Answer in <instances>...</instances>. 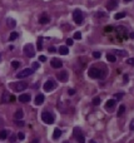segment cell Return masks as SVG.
<instances>
[{
  "label": "cell",
  "mask_w": 134,
  "mask_h": 143,
  "mask_svg": "<svg viewBox=\"0 0 134 143\" xmlns=\"http://www.w3.org/2000/svg\"><path fill=\"white\" fill-rule=\"evenodd\" d=\"M41 119H43V122L44 123H47V124H51V123H54V114L53 113H50V112H47V110H44L41 113Z\"/></svg>",
  "instance_id": "1"
},
{
  "label": "cell",
  "mask_w": 134,
  "mask_h": 143,
  "mask_svg": "<svg viewBox=\"0 0 134 143\" xmlns=\"http://www.w3.org/2000/svg\"><path fill=\"white\" fill-rule=\"evenodd\" d=\"M73 19H74V21H75L78 25H80L81 23H83V20H84V17H83V13H81V10H79V9L74 10V13H73Z\"/></svg>",
  "instance_id": "2"
},
{
  "label": "cell",
  "mask_w": 134,
  "mask_h": 143,
  "mask_svg": "<svg viewBox=\"0 0 134 143\" xmlns=\"http://www.w3.org/2000/svg\"><path fill=\"white\" fill-rule=\"evenodd\" d=\"M24 54L29 58H33L35 55V50H34V45L33 44H25V47H24Z\"/></svg>",
  "instance_id": "3"
},
{
  "label": "cell",
  "mask_w": 134,
  "mask_h": 143,
  "mask_svg": "<svg viewBox=\"0 0 134 143\" xmlns=\"http://www.w3.org/2000/svg\"><path fill=\"white\" fill-rule=\"evenodd\" d=\"M33 73H34V70L32 69V68H25V69H23L21 72L16 73V78L23 79V78H26V77H29V75H32Z\"/></svg>",
  "instance_id": "4"
},
{
  "label": "cell",
  "mask_w": 134,
  "mask_h": 143,
  "mask_svg": "<svg viewBox=\"0 0 134 143\" xmlns=\"http://www.w3.org/2000/svg\"><path fill=\"white\" fill-rule=\"evenodd\" d=\"M88 74H89V77L93 78V79H96V78L102 77L100 70H99V69H96V68H90V69H89V72H88Z\"/></svg>",
  "instance_id": "5"
},
{
  "label": "cell",
  "mask_w": 134,
  "mask_h": 143,
  "mask_svg": "<svg viewBox=\"0 0 134 143\" xmlns=\"http://www.w3.org/2000/svg\"><path fill=\"white\" fill-rule=\"evenodd\" d=\"M28 83L26 82H18L15 85H14V89L16 90V92H23V90H25L28 88Z\"/></svg>",
  "instance_id": "6"
},
{
  "label": "cell",
  "mask_w": 134,
  "mask_h": 143,
  "mask_svg": "<svg viewBox=\"0 0 134 143\" xmlns=\"http://www.w3.org/2000/svg\"><path fill=\"white\" fill-rule=\"evenodd\" d=\"M44 90L45 92H50V90H53L55 88V82L53 79H49L48 82H45V84H44Z\"/></svg>",
  "instance_id": "7"
},
{
  "label": "cell",
  "mask_w": 134,
  "mask_h": 143,
  "mask_svg": "<svg viewBox=\"0 0 134 143\" xmlns=\"http://www.w3.org/2000/svg\"><path fill=\"white\" fill-rule=\"evenodd\" d=\"M50 64H51V67H53V68H55V69H59V68H62V67H63L62 60H60V59H58V58H53V59H51Z\"/></svg>",
  "instance_id": "8"
},
{
  "label": "cell",
  "mask_w": 134,
  "mask_h": 143,
  "mask_svg": "<svg viewBox=\"0 0 134 143\" xmlns=\"http://www.w3.org/2000/svg\"><path fill=\"white\" fill-rule=\"evenodd\" d=\"M58 79L59 82H66L68 80V72L66 70H62L58 73Z\"/></svg>",
  "instance_id": "9"
},
{
  "label": "cell",
  "mask_w": 134,
  "mask_h": 143,
  "mask_svg": "<svg viewBox=\"0 0 134 143\" xmlns=\"http://www.w3.org/2000/svg\"><path fill=\"white\" fill-rule=\"evenodd\" d=\"M118 3H119V0H109V3L107 5V9L108 10H114L118 6Z\"/></svg>",
  "instance_id": "10"
},
{
  "label": "cell",
  "mask_w": 134,
  "mask_h": 143,
  "mask_svg": "<svg viewBox=\"0 0 134 143\" xmlns=\"http://www.w3.org/2000/svg\"><path fill=\"white\" fill-rule=\"evenodd\" d=\"M18 99L21 103H28V102H30V94H20Z\"/></svg>",
  "instance_id": "11"
},
{
  "label": "cell",
  "mask_w": 134,
  "mask_h": 143,
  "mask_svg": "<svg viewBox=\"0 0 134 143\" xmlns=\"http://www.w3.org/2000/svg\"><path fill=\"white\" fill-rule=\"evenodd\" d=\"M10 93L9 92H4L3 93V95H1V103L3 104H5V103H9V101H10Z\"/></svg>",
  "instance_id": "12"
},
{
  "label": "cell",
  "mask_w": 134,
  "mask_h": 143,
  "mask_svg": "<svg viewBox=\"0 0 134 143\" xmlns=\"http://www.w3.org/2000/svg\"><path fill=\"white\" fill-rule=\"evenodd\" d=\"M44 99H45V98H44V94H38L35 97V104L36 105H41L44 103Z\"/></svg>",
  "instance_id": "13"
},
{
  "label": "cell",
  "mask_w": 134,
  "mask_h": 143,
  "mask_svg": "<svg viewBox=\"0 0 134 143\" xmlns=\"http://www.w3.org/2000/svg\"><path fill=\"white\" fill-rule=\"evenodd\" d=\"M49 21H50V18L48 17L47 14H43L41 17L39 18V23H40V24H48Z\"/></svg>",
  "instance_id": "14"
},
{
  "label": "cell",
  "mask_w": 134,
  "mask_h": 143,
  "mask_svg": "<svg viewBox=\"0 0 134 143\" xmlns=\"http://www.w3.org/2000/svg\"><path fill=\"white\" fill-rule=\"evenodd\" d=\"M8 135H9V131H6V129L0 131V139L1 141H5L6 138H8Z\"/></svg>",
  "instance_id": "15"
},
{
  "label": "cell",
  "mask_w": 134,
  "mask_h": 143,
  "mask_svg": "<svg viewBox=\"0 0 134 143\" xmlns=\"http://www.w3.org/2000/svg\"><path fill=\"white\" fill-rule=\"evenodd\" d=\"M114 105H115V99H109L107 102V104H105V108L107 109H110V108H113Z\"/></svg>",
  "instance_id": "16"
},
{
  "label": "cell",
  "mask_w": 134,
  "mask_h": 143,
  "mask_svg": "<svg viewBox=\"0 0 134 143\" xmlns=\"http://www.w3.org/2000/svg\"><path fill=\"white\" fill-rule=\"evenodd\" d=\"M60 135H62V131L59 129V128H55V129H54V133H53V138H54V139H58Z\"/></svg>",
  "instance_id": "17"
},
{
  "label": "cell",
  "mask_w": 134,
  "mask_h": 143,
  "mask_svg": "<svg viewBox=\"0 0 134 143\" xmlns=\"http://www.w3.org/2000/svg\"><path fill=\"white\" fill-rule=\"evenodd\" d=\"M23 116H24V112L21 110V109H18V110L15 112V116H14V117H15V119L18 120V119H21V118H23Z\"/></svg>",
  "instance_id": "18"
},
{
  "label": "cell",
  "mask_w": 134,
  "mask_h": 143,
  "mask_svg": "<svg viewBox=\"0 0 134 143\" xmlns=\"http://www.w3.org/2000/svg\"><path fill=\"white\" fill-rule=\"evenodd\" d=\"M59 53H60L62 55H66L69 53V49L66 47H59Z\"/></svg>",
  "instance_id": "19"
},
{
  "label": "cell",
  "mask_w": 134,
  "mask_h": 143,
  "mask_svg": "<svg viewBox=\"0 0 134 143\" xmlns=\"http://www.w3.org/2000/svg\"><path fill=\"white\" fill-rule=\"evenodd\" d=\"M107 60H108V62H110V63H115V62H117V58H115L114 54H109V53H108Z\"/></svg>",
  "instance_id": "20"
},
{
  "label": "cell",
  "mask_w": 134,
  "mask_h": 143,
  "mask_svg": "<svg viewBox=\"0 0 134 143\" xmlns=\"http://www.w3.org/2000/svg\"><path fill=\"white\" fill-rule=\"evenodd\" d=\"M124 112H125V105H120L118 109V117H122L124 114Z\"/></svg>",
  "instance_id": "21"
},
{
  "label": "cell",
  "mask_w": 134,
  "mask_h": 143,
  "mask_svg": "<svg viewBox=\"0 0 134 143\" xmlns=\"http://www.w3.org/2000/svg\"><path fill=\"white\" fill-rule=\"evenodd\" d=\"M18 36H19V34H18L16 32H11V34H10V36H9V40L13 42V40H15Z\"/></svg>",
  "instance_id": "22"
},
{
  "label": "cell",
  "mask_w": 134,
  "mask_h": 143,
  "mask_svg": "<svg viewBox=\"0 0 134 143\" xmlns=\"http://www.w3.org/2000/svg\"><path fill=\"white\" fill-rule=\"evenodd\" d=\"M15 25H16V21L15 20H14V19H8V26L15 28Z\"/></svg>",
  "instance_id": "23"
},
{
  "label": "cell",
  "mask_w": 134,
  "mask_h": 143,
  "mask_svg": "<svg viewBox=\"0 0 134 143\" xmlns=\"http://www.w3.org/2000/svg\"><path fill=\"white\" fill-rule=\"evenodd\" d=\"M75 138H77L78 143H84V142H85V139H84V135L81 134V133H80V134H78V135H77Z\"/></svg>",
  "instance_id": "24"
},
{
  "label": "cell",
  "mask_w": 134,
  "mask_h": 143,
  "mask_svg": "<svg viewBox=\"0 0 134 143\" xmlns=\"http://www.w3.org/2000/svg\"><path fill=\"white\" fill-rule=\"evenodd\" d=\"M19 65H20V62H19V60H13V62H11V67L14 68V69L19 68Z\"/></svg>",
  "instance_id": "25"
},
{
  "label": "cell",
  "mask_w": 134,
  "mask_h": 143,
  "mask_svg": "<svg viewBox=\"0 0 134 143\" xmlns=\"http://www.w3.org/2000/svg\"><path fill=\"white\" fill-rule=\"evenodd\" d=\"M124 17H125V13H117L114 18H115L117 20H119V19H123Z\"/></svg>",
  "instance_id": "26"
},
{
  "label": "cell",
  "mask_w": 134,
  "mask_h": 143,
  "mask_svg": "<svg viewBox=\"0 0 134 143\" xmlns=\"http://www.w3.org/2000/svg\"><path fill=\"white\" fill-rule=\"evenodd\" d=\"M114 53H115V54H118V55H122V57H125L126 55V51L125 50H114Z\"/></svg>",
  "instance_id": "27"
},
{
  "label": "cell",
  "mask_w": 134,
  "mask_h": 143,
  "mask_svg": "<svg viewBox=\"0 0 134 143\" xmlns=\"http://www.w3.org/2000/svg\"><path fill=\"white\" fill-rule=\"evenodd\" d=\"M93 104L94 105H99L100 104V98L99 97H95L94 99H93Z\"/></svg>",
  "instance_id": "28"
},
{
  "label": "cell",
  "mask_w": 134,
  "mask_h": 143,
  "mask_svg": "<svg viewBox=\"0 0 134 143\" xmlns=\"http://www.w3.org/2000/svg\"><path fill=\"white\" fill-rule=\"evenodd\" d=\"M104 17H107V14H105V13H102V11H99V13L95 14V18H104Z\"/></svg>",
  "instance_id": "29"
},
{
  "label": "cell",
  "mask_w": 134,
  "mask_h": 143,
  "mask_svg": "<svg viewBox=\"0 0 134 143\" xmlns=\"http://www.w3.org/2000/svg\"><path fill=\"white\" fill-rule=\"evenodd\" d=\"M93 57H94L95 59H99V58L102 57V53H100V51H94V53H93Z\"/></svg>",
  "instance_id": "30"
},
{
  "label": "cell",
  "mask_w": 134,
  "mask_h": 143,
  "mask_svg": "<svg viewBox=\"0 0 134 143\" xmlns=\"http://www.w3.org/2000/svg\"><path fill=\"white\" fill-rule=\"evenodd\" d=\"M43 48V38H39V40H38V49L40 50Z\"/></svg>",
  "instance_id": "31"
},
{
  "label": "cell",
  "mask_w": 134,
  "mask_h": 143,
  "mask_svg": "<svg viewBox=\"0 0 134 143\" xmlns=\"http://www.w3.org/2000/svg\"><path fill=\"white\" fill-rule=\"evenodd\" d=\"M74 39H81V33L80 32L74 33Z\"/></svg>",
  "instance_id": "32"
},
{
  "label": "cell",
  "mask_w": 134,
  "mask_h": 143,
  "mask_svg": "<svg viewBox=\"0 0 134 143\" xmlns=\"http://www.w3.org/2000/svg\"><path fill=\"white\" fill-rule=\"evenodd\" d=\"M38 68H39V63H38V62H34V63H33V68H32V69L35 70V69H38Z\"/></svg>",
  "instance_id": "33"
},
{
  "label": "cell",
  "mask_w": 134,
  "mask_h": 143,
  "mask_svg": "<svg viewBox=\"0 0 134 143\" xmlns=\"http://www.w3.org/2000/svg\"><path fill=\"white\" fill-rule=\"evenodd\" d=\"M123 95H124V93H117L114 97L117 98V99H122V98H123Z\"/></svg>",
  "instance_id": "34"
},
{
  "label": "cell",
  "mask_w": 134,
  "mask_h": 143,
  "mask_svg": "<svg viewBox=\"0 0 134 143\" xmlns=\"http://www.w3.org/2000/svg\"><path fill=\"white\" fill-rule=\"evenodd\" d=\"M78 134H80V129L79 128H74V137H77Z\"/></svg>",
  "instance_id": "35"
},
{
  "label": "cell",
  "mask_w": 134,
  "mask_h": 143,
  "mask_svg": "<svg viewBox=\"0 0 134 143\" xmlns=\"http://www.w3.org/2000/svg\"><path fill=\"white\" fill-rule=\"evenodd\" d=\"M126 63H128L129 65H134V58H129L128 60H126Z\"/></svg>",
  "instance_id": "36"
},
{
  "label": "cell",
  "mask_w": 134,
  "mask_h": 143,
  "mask_svg": "<svg viewBox=\"0 0 134 143\" xmlns=\"http://www.w3.org/2000/svg\"><path fill=\"white\" fill-rule=\"evenodd\" d=\"M16 126H19V127H23V126H25V123L23 122V120L18 119V122H16Z\"/></svg>",
  "instance_id": "37"
},
{
  "label": "cell",
  "mask_w": 134,
  "mask_h": 143,
  "mask_svg": "<svg viewBox=\"0 0 134 143\" xmlns=\"http://www.w3.org/2000/svg\"><path fill=\"white\" fill-rule=\"evenodd\" d=\"M18 138H19V139H24V138H25V135H24V133H21V132H19V133H18Z\"/></svg>",
  "instance_id": "38"
},
{
  "label": "cell",
  "mask_w": 134,
  "mask_h": 143,
  "mask_svg": "<svg viewBox=\"0 0 134 143\" xmlns=\"http://www.w3.org/2000/svg\"><path fill=\"white\" fill-rule=\"evenodd\" d=\"M68 94L69 95H74L75 94V89H68Z\"/></svg>",
  "instance_id": "39"
},
{
  "label": "cell",
  "mask_w": 134,
  "mask_h": 143,
  "mask_svg": "<svg viewBox=\"0 0 134 143\" xmlns=\"http://www.w3.org/2000/svg\"><path fill=\"white\" fill-rule=\"evenodd\" d=\"M39 60H40V62H45V60H47V57H45V55H40V57H39Z\"/></svg>",
  "instance_id": "40"
},
{
  "label": "cell",
  "mask_w": 134,
  "mask_h": 143,
  "mask_svg": "<svg viewBox=\"0 0 134 143\" xmlns=\"http://www.w3.org/2000/svg\"><path fill=\"white\" fill-rule=\"evenodd\" d=\"M73 39H68V40H66V45H69V47H70V45H73Z\"/></svg>",
  "instance_id": "41"
},
{
  "label": "cell",
  "mask_w": 134,
  "mask_h": 143,
  "mask_svg": "<svg viewBox=\"0 0 134 143\" xmlns=\"http://www.w3.org/2000/svg\"><path fill=\"white\" fill-rule=\"evenodd\" d=\"M55 51H56L55 47H50V48H49V53H55Z\"/></svg>",
  "instance_id": "42"
},
{
  "label": "cell",
  "mask_w": 134,
  "mask_h": 143,
  "mask_svg": "<svg viewBox=\"0 0 134 143\" xmlns=\"http://www.w3.org/2000/svg\"><path fill=\"white\" fill-rule=\"evenodd\" d=\"M105 32H111V30H113V26H105Z\"/></svg>",
  "instance_id": "43"
},
{
  "label": "cell",
  "mask_w": 134,
  "mask_h": 143,
  "mask_svg": "<svg viewBox=\"0 0 134 143\" xmlns=\"http://www.w3.org/2000/svg\"><path fill=\"white\" fill-rule=\"evenodd\" d=\"M130 129H132V131H134V119L130 122Z\"/></svg>",
  "instance_id": "44"
},
{
  "label": "cell",
  "mask_w": 134,
  "mask_h": 143,
  "mask_svg": "<svg viewBox=\"0 0 134 143\" xmlns=\"http://www.w3.org/2000/svg\"><path fill=\"white\" fill-rule=\"evenodd\" d=\"M10 141H11V142L15 141V135H11V137H10Z\"/></svg>",
  "instance_id": "45"
},
{
  "label": "cell",
  "mask_w": 134,
  "mask_h": 143,
  "mask_svg": "<svg viewBox=\"0 0 134 143\" xmlns=\"http://www.w3.org/2000/svg\"><path fill=\"white\" fill-rule=\"evenodd\" d=\"M129 36H130V38H132V39H134V32H132V33H130V34H129Z\"/></svg>",
  "instance_id": "46"
},
{
  "label": "cell",
  "mask_w": 134,
  "mask_h": 143,
  "mask_svg": "<svg viewBox=\"0 0 134 143\" xmlns=\"http://www.w3.org/2000/svg\"><path fill=\"white\" fill-rule=\"evenodd\" d=\"M124 82H128V75H126V74L124 75Z\"/></svg>",
  "instance_id": "47"
},
{
  "label": "cell",
  "mask_w": 134,
  "mask_h": 143,
  "mask_svg": "<svg viewBox=\"0 0 134 143\" xmlns=\"http://www.w3.org/2000/svg\"><path fill=\"white\" fill-rule=\"evenodd\" d=\"M32 143H39V141H38V139H34V141H33Z\"/></svg>",
  "instance_id": "48"
},
{
  "label": "cell",
  "mask_w": 134,
  "mask_h": 143,
  "mask_svg": "<svg viewBox=\"0 0 134 143\" xmlns=\"http://www.w3.org/2000/svg\"><path fill=\"white\" fill-rule=\"evenodd\" d=\"M89 143H96V142H95L94 139H90V141H89Z\"/></svg>",
  "instance_id": "49"
},
{
  "label": "cell",
  "mask_w": 134,
  "mask_h": 143,
  "mask_svg": "<svg viewBox=\"0 0 134 143\" xmlns=\"http://www.w3.org/2000/svg\"><path fill=\"white\" fill-rule=\"evenodd\" d=\"M129 1H132V0H124V3H129Z\"/></svg>",
  "instance_id": "50"
},
{
  "label": "cell",
  "mask_w": 134,
  "mask_h": 143,
  "mask_svg": "<svg viewBox=\"0 0 134 143\" xmlns=\"http://www.w3.org/2000/svg\"><path fill=\"white\" fill-rule=\"evenodd\" d=\"M0 59H1V55H0Z\"/></svg>",
  "instance_id": "51"
},
{
  "label": "cell",
  "mask_w": 134,
  "mask_h": 143,
  "mask_svg": "<svg viewBox=\"0 0 134 143\" xmlns=\"http://www.w3.org/2000/svg\"><path fill=\"white\" fill-rule=\"evenodd\" d=\"M64 143H68V142H64Z\"/></svg>",
  "instance_id": "52"
}]
</instances>
